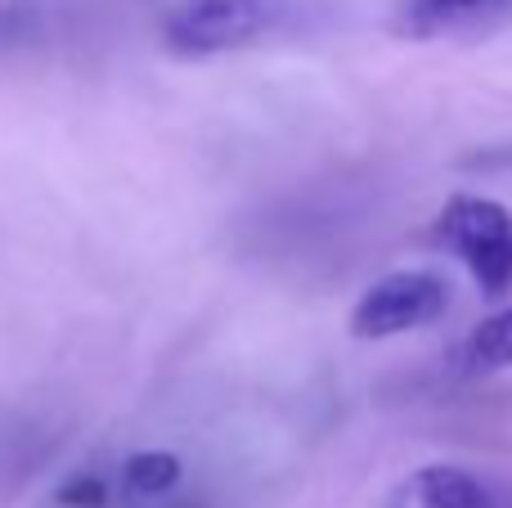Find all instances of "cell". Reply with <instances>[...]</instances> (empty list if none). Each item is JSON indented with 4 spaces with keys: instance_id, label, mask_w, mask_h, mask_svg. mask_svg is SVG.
<instances>
[{
    "instance_id": "cell-1",
    "label": "cell",
    "mask_w": 512,
    "mask_h": 508,
    "mask_svg": "<svg viewBox=\"0 0 512 508\" xmlns=\"http://www.w3.org/2000/svg\"><path fill=\"white\" fill-rule=\"evenodd\" d=\"M288 0H176L162 14V45L180 59H212L279 32Z\"/></svg>"
},
{
    "instance_id": "cell-2",
    "label": "cell",
    "mask_w": 512,
    "mask_h": 508,
    "mask_svg": "<svg viewBox=\"0 0 512 508\" xmlns=\"http://www.w3.org/2000/svg\"><path fill=\"white\" fill-rule=\"evenodd\" d=\"M436 243L468 266L481 293L499 297L512 288V212L495 198L459 194L436 216Z\"/></svg>"
},
{
    "instance_id": "cell-3",
    "label": "cell",
    "mask_w": 512,
    "mask_h": 508,
    "mask_svg": "<svg viewBox=\"0 0 512 508\" xmlns=\"http://www.w3.org/2000/svg\"><path fill=\"white\" fill-rule=\"evenodd\" d=\"M450 306V284L432 270H391L373 279L351 311V333L360 342L400 338V333L427 329Z\"/></svg>"
},
{
    "instance_id": "cell-4",
    "label": "cell",
    "mask_w": 512,
    "mask_h": 508,
    "mask_svg": "<svg viewBox=\"0 0 512 508\" xmlns=\"http://www.w3.org/2000/svg\"><path fill=\"white\" fill-rule=\"evenodd\" d=\"M508 14L512 0H400L391 27L400 36H409V41H432V36L463 32V27H477Z\"/></svg>"
},
{
    "instance_id": "cell-5",
    "label": "cell",
    "mask_w": 512,
    "mask_h": 508,
    "mask_svg": "<svg viewBox=\"0 0 512 508\" xmlns=\"http://www.w3.org/2000/svg\"><path fill=\"white\" fill-rule=\"evenodd\" d=\"M418 508H499V495L481 477L454 464H432L414 477Z\"/></svg>"
},
{
    "instance_id": "cell-6",
    "label": "cell",
    "mask_w": 512,
    "mask_h": 508,
    "mask_svg": "<svg viewBox=\"0 0 512 508\" xmlns=\"http://www.w3.org/2000/svg\"><path fill=\"white\" fill-rule=\"evenodd\" d=\"M508 365H512V306L481 320L459 347L463 374H495V369H508Z\"/></svg>"
},
{
    "instance_id": "cell-7",
    "label": "cell",
    "mask_w": 512,
    "mask_h": 508,
    "mask_svg": "<svg viewBox=\"0 0 512 508\" xmlns=\"http://www.w3.org/2000/svg\"><path fill=\"white\" fill-rule=\"evenodd\" d=\"M180 459L171 450H140L122 464V486L131 500H162L180 486Z\"/></svg>"
},
{
    "instance_id": "cell-8",
    "label": "cell",
    "mask_w": 512,
    "mask_h": 508,
    "mask_svg": "<svg viewBox=\"0 0 512 508\" xmlns=\"http://www.w3.org/2000/svg\"><path fill=\"white\" fill-rule=\"evenodd\" d=\"M63 508H104L108 504V486H104V477H95V473H77V477H68V482L59 486V495H54Z\"/></svg>"
}]
</instances>
